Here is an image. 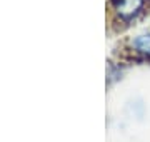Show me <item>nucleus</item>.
I'll return each mask as SVG.
<instances>
[{"mask_svg":"<svg viewBox=\"0 0 150 142\" xmlns=\"http://www.w3.org/2000/svg\"><path fill=\"white\" fill-rule=\"evenodd\" d=\"M144 5H145V0H115L113 10H115L118 18L129 22L142 12Z\"/></svg>","mask_w":150,"mask_h":142,"instance_id":"f257e3e1","label":"nucleus"},{"mask_svg":"<svg viewBox=\"0 0 150 142\" xmlns=\"http://www.w3.org/2000/svg\"><path fill=\"white\" fill-rule=\"evenodd\" d=\"M130 49L135 54L142 55L145 59H150V33H142L130 40Z\"/></svg>","mask_w":150,"mask_h":142,"instance_id":"f03ea898","label":"nucleus"}]
</instances>
